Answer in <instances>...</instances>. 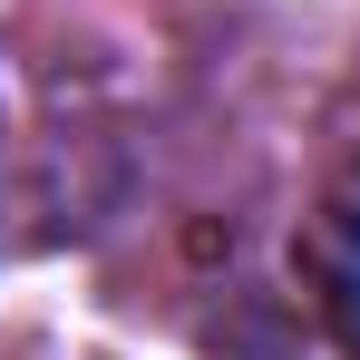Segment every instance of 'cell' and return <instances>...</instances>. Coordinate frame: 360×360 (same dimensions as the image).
<instances>
[{
  "mask_svg": "<svg viewBox=\"0 0 360 360\" xmlns=\"http://www.w3.org/2000/svg\"><path fill=\"white\" fill-rule=\"evenodd\" d=\"M127 195V127L98 68L0 49V253L88 234Z\"/></svg>",
  "mask_w": 360,
  "mask_h": 360,
  "instance_id": "obj_1",
  "label": "cell"
},
{
  "mask_svg": "<svg viewBox=\"0 0 360 360\" xmlns=\"http://www.w3.org/2000/svg\"><path fill=\"white\" fill-rule=\"evenodd\" d=\"M302 263H311V292H321L331 341L360 360V166L321 195V214H311V234H302Z\"/></svg>",
  "mask_w": 360,
  "mask_h": 360,
  "instance_id": "obj_2",
  "label": "cell"
},
{
  "mask_svg": "<svg viewBox=\"0 0 360 360\" xmlns=\"http://www.w3.org/2000/svg\"><path fill=\"white\" fill-rule=\"evenodd\" d=\"M10 360H108V351H88V341H30V351H10Z\"/></svg>",
  "mask_w": 360,
  "mask_h": 360,
  "instance_id": "obj_3",
  "label": "cell"
}]
</instances>
